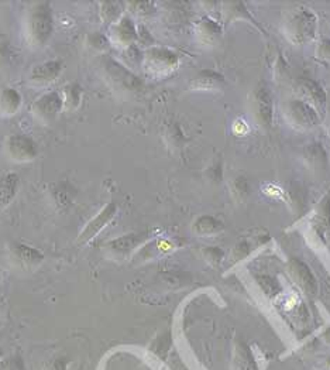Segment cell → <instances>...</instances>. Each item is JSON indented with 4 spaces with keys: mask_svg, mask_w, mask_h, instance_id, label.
Instances as JSON below:
<instances>
[{
    "mask_svg": "<svg viewBox=\"0 0 330 370\" xmlns=\"http://www.w3.org/2000/svg\"><path fill=\"white\" fill-rule=\"evenodd\" d=\"M45 370H66V369H65V363H63V360L58 359V360H54L52 363H49V364L47 366Z\"/></svg>",
    "mask_w": 330,
    "mask_h": 370,
    "instance_id": "1f68e13d",
    "label": "cell"
},
{
    "mask_svg": "<svg viewBox=\"0 0 330 370\" xmlns=\"http://www.w3.org/2000/svg\"><path fill=\"white\" fill-rule=\"evenodd\" d=\"M248 105L255 123L261 129H269L274 120V99L264 80H259L251 90Z\"/></svg>",
    "mask_w": 330,
    "mask_h": 370,
    "instance_id": "8992f818",
    "label": "cell"
},
{
    "mask_svg": "<svg viewBox=\"0 0 330 370\" xmlns=\"http://www.w3.org/2000/svg\"><path fill=\"white\" fill-rule=\"evenodd\" d=\"M195 37L200 45L213 47L221 37V28L214 20L204 17L196 23Z\"/></svg>",
    "mask_w": 330,
    "mask_h": 370,
    "instance_id": "9a60e30c",
    "label": "cell"
},
{
    "mask_svg": "<svg viewBox=\"0 0 330 370\" xmlns=\"http://www.w3.org/2000/svg\"><path fill=\"white\" fill-rule=\"evenodd\" d=\"M62 110H63L62 97L56 92H48L41 95L30 106V113L41 124H48L54 121Z\"/></svg>",
    "mask_w": 330,
    "mask_h": 370,
    "instance_id": "9c48e42d",
    "label": "cell"
},
{
    "mask_svg": "<svg viewBox=\"0 0 330 370\" xmlns=\"http://www.w3.org/2000/svg\"><path fill=\"white\" fill-rule=\"evenodd\" d=\"M63 71V65L59 61H47L42 64L35 65L30 75H28V82L32 86L37 88H42V86H48L49 83H52L54 80H56L61 73Z\"/></svg>",
    "mask_w": 330,
    "mask_h": 370,
    "instance_id": "4fadbf2b",
    "label": "cell"
},
{
    "mask_svg": "<svg viewBox=\"0 0 330 370\" xmlns=\"http://www.w3.org/2000/svg\"><path fill=\"white\" fill-rule=\"evenodd\" d=\"M282 116L285 121L298 131H309L320 121V116L316 110L296 97L282 103Z\"/></svg>",
    "mask_w": 330,
    "mask_h": 370,
    "instance_id": "5b68a950",
    "label": "cell"
},
{
    "mask_svg": "<svg viewBox=\"0 0 330 370\" xmlns=\"http://www.w3.org/2000/svg\"><path fill=\"white\" fill-rule=\"evenodd\" d=\"M100 73L110 90L121 97L135 95L142 88V82L137 75L109 56L102 59Z\"/></svg>",
    "mask_w": 330,
    "mask_h": 370,
    "instance_id": "7a4b0ae2",
    "label": "cell"
},
{
    "mask_svg": "<svg viewBox=\"0 0 330 370\" xmlns=\"http://www.w3.org/2000/svg\"><path fill=\"white\" fill-rule=\"evenodd\" d=\"M224 86V78L223 75L217 73L216 71L212 69H204L196 73L190 82H189V89L190 90H220Z\"/></svg>",
    "mask_w": 330,
    "mask_h": 370,
    "instance_id": "2e32d148",
    "label": "cell"
},
{
    "mask_svg": "<svg viewBox=\"0 0 330 370\" xmlns=\"http://www.w3.org/2000/svg\"><path fill=\"white\" fill-rule=\"evenodd\" d=\"M231 195L237 199V201H244L248 195H250V186H248V182L245 178L243 177H238V178H234L231 181Z\"/></svg>",
    "mask_w": 330,
    "mask_h": 370,
    "instance_id": "484cf974",
    "label": "cell"
},
{
    "mask_svg": "<svg viewBox=\"0 0 330 370\" xmlns=\"http://www.w3.org/2000/svg\"><path fill=\"white\" fill-rule=\"evenodd\" d=\"M137 30L131 18L121 17L116 24L109 28V41L121 49H128L137 41Z\"/></svg>",
    "mask_w": 330,
    "mask_h": 370,
    "instance_id": "8fae6325",
    "label": "cell"
},
{
    "mask_svg": "<svg viewBox=\"0 0 330 370\" xmlns=\"http://www.w3.org/2000/svg\"><path fill=\"white\" fill-rule=\"evenodd\" d=\"M10 256L18 267L25 270H34L44 261V254L39 250L21 243H16L10 247Z\"/></svg>",
    "mask_w": 330,
    "mask_h": 370,
    "instance_id": "5bb4252c",
    "label": "cell"
},
{
    "mask_svg": "<svg viewBox=\"0 0 330 370\" xmlns=\"http://www.w3.org/2000/svg\"><path fill=\"white\" fill-rule=\"evenodd\" d=\"M324 339L330 343V328L326 330V333H324Z\"/></svg>",
    "mask_w": 330,
    "mask_h": 370,
    "instance_id": "836d02e7",
    "label": "cell"
},
{
    "mask_svg": "<svg viewBox=\"0 0 330 370\" xmlns=\"http://www.w3.org/2000/svg\"><path fill=\"white\" fill-rule=\"evenodd\" d=\"M87 44H89L90 48L102 52L107 47L109 41L103 35H100V34H92V35L87 37Z\"/></svg>",
    "mask_w": 330,
    "mask_h": 370,
    "instance_id": "f546056e",
    "label": "cell"
},
{
    "mask_svg": "<svg viewBox=\"0 0 330 370\" xmlns=\"http://www.w3.org/2000/svg\"><path fill=\"white\" fill-rule=\"evenodd\" d=\"M117 213V205L114 202H109L106 203L82 229V232L78 236V243L79 244H85L87 241H90L92 239H94L114 217V215Z\"/></svg>",
    "mask_w": 330,
    "mask_h": 370,
    "instance_id": "30bf717a",
    "label": "cell"
},
{
    "mask_svg": "<svg viewBox=\"0 0 330 370\" xmlns=\"http://www.w3.org/2000/svg\"><path fill=\"white\" fill-rule=\"evenodd\" d=\"M221 14H223V20L226 23H231V21H238V20H243V21H247V23H251L254 27L259 28L261 27L258 25V23L254 20V17L251 16V13L247 10V7L244 6L243 1H224L221 3Z\"/></svg>",
    "mask_w": 330,
    "mask_h": 370,
    "instance_id": "ac0fdd59",
    "label": "cell"
},
{
    "mask_svg": "<svg viewBox=\"0 0 330 370\" xmlns=\"http://www.w3.org/2000/svg\"><path fill=\"white\" fill-rule=\"evenodd\" d=\"M203 256H204V260L209 261L210 264H219L223 258V251L217 247H213V246H209L203 250Z\"/></svg>",
    "mask_w": 330,
    "mask_h": 370,
    "instance_id": "f1b7e54d",
    "label": "cell"
},
{
    "mask_svg": "<svg viewBox=\"0 0 330 370\" xmlns=\"http://www.w3.org/2000/svg\"><path fill=\"white\" fill-rule=\"evenodd\" d=\"M3 150L8 160L18 164L32 162L38 155L37 143L25 134H11L6 137Z\"/></svg>",
    "mask_w": 330,
    "mask_h": 370,
    "instance_id": "ba28073f",
    "label": "cell"
},
{
    "mask_svg": "<svg viewBox=\"0 0 330 370\" xmlns=\"http://www.w3.org/2000/svg\"><path fill=\"white\" fill-rule=\"evenodd\" d=\"M62 97V105L63 110L66 112H73L80 106L82 102V88L76 82H71L63 86L62 92L59 93Z\"/></svg>",
    "mask_w": 330,
    "mask_h": 370,
    "instance_id": "603a6c76",
    "label": "cell"
},
{
    "mask_svg": "<svg viewBox=\"0 0 330 370\" xmlns=\"http://www.w3.org/2000/svg\"><path fill=\"white\" fill-rule=\"evenodd\" d=\"M145 240H147L145 233H131V234H124V236L110 240L106 244V247L114 256H127L134 249H137L140 244H142Z\"/></svg>",
    "mask_w": 330,
    "mask_h": 370,
    "instance_id": "e0dca14e",
    "label": "cell"
},
{
    "mask_svg": "<svg viewBox=\"0 0 330 370\" xmlns=\"http://www.w3.org/2000/svg\"><path fill=\"white\" fill-rule=\"evenodd\" d=\"M179 66V56L162 47H151L142 55V68L152 78H165Z\"/></svg>",
    "mask_w": 330,
    "mask_h": 370,
    "instance_id": "277c9868",
    "label": "cell"
},
{
    "mask_svg": "<svg viewBox=\"0 0 330 370\" xmlns=\"http://www.w3.org/2000/svg\"><path fill=\"white\" fill-rule=\"evenodd\" d=\"M288 271L293 282L307 295L313 297L317 292V281L310 268L298 258H291L288 263Z\"/></svg>",
    "mask_w": 330,
    "mask_h": 370,
    "instance_id": "7c38bea8",
    "label": "cell"
},
{
    "mask_svg": "<svg viewBox=\"0 0 330 370\" xmlns=\"http://www.w3.org/2000/svg\"><path fill=\"white\" fill-rule=\"evenodd\" d=\"M323 369H324V370H330V357H327V359H326Z\"/></svg>",
    "mask_w": 330,
    "mask_h": 370,
    "instance_id": "d6a6232c",
    "label": "cell"
},
{
    "mask_svg": "<svg viewBox=\"0 0 330 370\" xmlns=\"http://www.w3.org/2000/svg\"><path fill=\"white\" fill-rule=\"evenodd\" d=\"M126 6L130 7V11L137 16H148L152 11V3L149 1H130Z\"/></svg>",
    "mask_w": 330,
    "mask_h": 370,
    "instance_id": "83f0119b",
    "label": "cell"
},
{
    "mask_svg": "<svg viewBox=\"0 0 330 370\" xmlns=\"http://www.w3.org/2000/svg\"><path fill=\"white\" fill-rule=\"evenodd\" d=\"M316 56L320 59H330V38H323L317 48H316Z\"/></svg>",
    "mask_w": 330,
    "mask_h": 370,
    "instance_id": "4dcf8cb0",
    "label": "cell"
},
{
    "mask_svg": "<svg viewBox=\"0 0 330 370\" xmlns=\"http://www.w3.org/2000/svg\"><path fill=\"white\" fill-rule=\"evenodd\" d=\"M303 158L306 161V165L314 172H322L327 168V154L322 144H309L303 151Z\"/></svg>",
    "mask_w": 330,
    "mask_h": 370,
    "instance_id": "44dd1931",
    "label": "cell"
},
{
    "mask_svg": "<svg viewBox=\"0 0 330 370\" xmlns=\"http://www.w3.org/2000/svg\"><path fill=\"white\" fill-rule=\"evenodd\" d=\"M292 92L296 99L307 103L316 110V113L323 117L327 106V96L324 89L313 79L299 78L293 82Z\"/></svg>",
    "mask_w": 330,
    "mask_h": 370,
    "instance_id": "52a82bcc",
    "label": "cell"
},
{
    "mask_svg": "<svg viewBox=\"0 0 330 370\" xmlns=\"http://www.w3.org/2000/svg\"><path fill=\"white\" fill-rule=\"evenodd\" d=\"M124 3L121 1H102L99 4V16L104 24L113 25L123 17Z\"/></svg>",
    "mask_w": 330,
    "mask_h": 370,
    "instance_id": "cb8c5ba5",
    "label": "cell"
},
{
    "mask_svg": "<svg viewBox=\"0 0 330 370\" xmlns=\"http://www.w3.org/2000/svg\"><path fill=\"white\" fill-rule=\"evenodd\" d=\"M317 18L314 13L305 7L289 11L282 21V31L286 40L295 45L310 42L316 35Z\"/></svg>",
    "mask_w": 330,
    "mask_h": 370,
    "instance_id": "3957f363",
    "label": "cell"
},
{
    "mask_svg": "<svg viewBox=\"0 0 330 370\" xmlns=\"http://www.w3.org/2000/svg\"><path fill=\"white\" fill-rule=\"evenodd\" d=\"M272 75L275 76L276 80L282 79L283 76L288 75V65L286 62L283 61V58L281 56V54H275V58H274V64H272Z\"/></svg>",
    "mask_w": 330,
    "mask_h": 370,
    "instance_id": "4316f807",
    "label": "cell"
},
{
    "mask_svg": "<svg viewBox=\"0 0 330 370\" xmlns=\"http://www.w3.org/2000/svg\"><path fill=\"white\" fill-rule=\"evenodd\" d=\"M238 367L237 370H254V360L252 356L250 354L248 349L240 343V347L236 349V360H234Z\"/></svg>",
    "mask_w": 330,
    "mask_h": 370,
    "instance_id": "d4e9b609",
    "label": "cell"
},
{
    "mask_svg": "<svg viewBox=\"0 0 330 370\" xmlns=\"http://www.w3.org/2000/svg\"><path fill=\"white\" fill-rule=\"evenodd\" d=\"M23 103L20 92L14 88H3L0 90V117H11L18 113Z\"/></svg>",
    "mask_w": 330,
    "mask_h": 370,
    "instance_id": "d6986e66",
    "label": "cell"
},
{
    "mask_svg": "<svg viewBox=\"0 0 330 370\" xmlns=\"http://www.w3.org/2000/svg\"><path fill=\"white\" fill-rule=\"evenodd\" d=\"M54 28L52 10L47 1H35L27 10L24 18V40L31 48L44 47Z\"/></svg>",
    "mask_w": 330,
    "mask_h": 370,
    "instance_id": "6da1fadb",
    "label": "cell"
},
{
    "mask_svg": "<svg viewBox=\"0 0 330 370\" xmlns=\"http://www.w3.org/2000/svg\"><path fill=\"white\" fill-rule=\"evenodd\" d=\"M223 223L220 220H217L213 216L209 215H203L195 219L193 225H192V230L195 234L197 236H214L217 233H220L223 230Z\"/></svg>",
    "mask_w": 330,
    "mask_h": 370,
    "instance_id": "7402d4cb",
    "label": "cell"
},
{
    "mask_svg": "<svg viewBox=\"0 0 330 370\" xmlns=\"http://www.w3.org/2000/svg\"><path fill=\"white\" fill-rule=\"evenodd\" d=\"M20 188V178L14 172L0 175V208L8 206Z\"/></svg>",
    "mask_w": 330,
    "mask_h": 370,
    "instance_id": "ffe728a7",
    "label": "cell"
}]
</instances>
